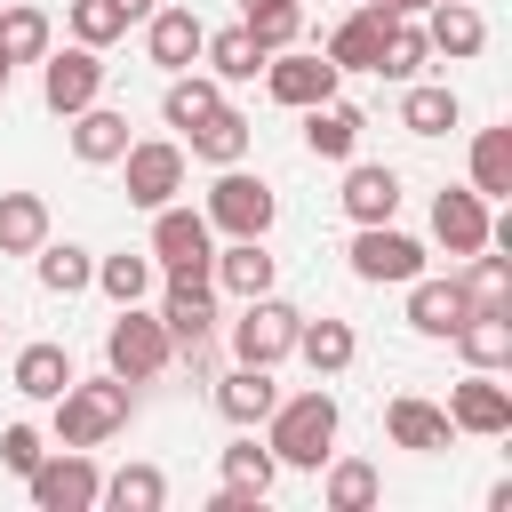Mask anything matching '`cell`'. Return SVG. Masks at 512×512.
Masks as SVG:
<instances>
[{
    "label": "cell",
    "instance_id": "ac0fdd59",
    "mask_svg": "<svg viewBox=\"0 0 512 512\" xmlns=\"http://www.w3.org/2000/svg\"><path fill=\"white\" fill-rule=\"evenodd\" d=\"M464 312H472L464 280H424V272L408 280V328H416V336H456Z\"/></svg>",
    "mask_w": 512,
    "mask_h": 512
},
{
    "label": "cell",
    "instance_id": "2e32d148",
    "mask_svg": "<svg viewBox=\"0 0 512 512\" xmlns=\"http://www.w3.org/2000/svg\"><path fill=\"white\" fill-rule=\"evenodd\" d=\"M384 32H392V16H384V8H352V16L328 32V48H320V56H328L336 72H376V56H384Z\"/></svg>",
    "mask_w": 512,
    "mask_h": 512
},
{
    "label": "cell",
    "instance_id": "484cf974",
    "mask_svg": "<svg viewBox=\"0 0 512 512\" xmlns=\"http://www.w3.org/2000/svg\"><path fill=\"white\" fill-rule=\"evenodd\" d=\"M8 384H16L24 400H56V392L72 384V352H64V344H24L16 368H8Z\"/></svg>",
    "mask_w": 512,
    "mask_h": 512
},
{
    "label": "cell",
    "instance_id": "f35d334b",
    "mask_svg": "<svg viewBox=\"0 0 512 512\" xmlns=\"http://www.w3.org/2000/svg\"><path fill=\"white\" fill-rule=\"evenodd\" d=\"M88 288H104L112 304H144V288H152V256H96V280Z\"/></svg>",
    "mask_w": 512,
    "mask_h": 512
},
{
    "label": "cell",
    "instance_id": "ba28073f",
    "mask_svg": "<svg viewBox=\"0 0 512 512\" xmlns=\"http://www.w3.org/2000/svg\"><path fill=\"white\" fill-rule=\"evenodd\" d=\"M152 256L168 264V272H208L216 264V224L200 216V208H152Z\"/></svg>",
    "mask_w": 512,
    "mask_h": 512
},
{
    "label": "cell",
    "instance_id": "74e56055",
    "mask_svg": "<svg viewBox=\"0 0 512 512\" xmlns=\"http://www.w3.org/2000/svg\"><path fill=\"white\" fill-rule=\"evenodd\" d=\"M424 64H432V40H424V24L392 16V32H384V56H376V72H384V80H416Z\"/></svg>",
    "mask_w": 512,
    "mask_h": 512
},
{
    "label": "cell",
    "instance_id": "cb8c5ba5",
    "mask_svg": "<svg viewBox=\"0 0 512 512\" xmlns=\"http://www.w3.org/2000/svg\"><path fill=\"white\" fill-rule=\"evenodd\" d=\"M72 152H80L88 168H104V160H120V152H128V112H104V104H80V112H72Z\"/></svg>",
    "mask_w": 512,
    "mask_h": 512
},
{
    "label": "cell",
    "instance_id": "3957f363",
    "mask_svg": "<svg viewBox=\"0 0 512 512\" xmlns=\"http://www.w3.org/2000/svg\"><path fill=\"white\" fill-rule=\"evenodd\" d=\"M216 232H232V240H264L272 232V216H280V200H272V184L264 176H248L240 160L232 168H216V184H208V208H200Z\"/></svg>",
    "mask_w": 512,
    "mask_h": 512
},
{
    "label": "cell",
    "instance_id": "d590c367",
    "mask_svg": "<svg viewBox=\"0 0 512 512\" xmlns=\"http://www.w3.org/2000/svg\"><path fill=\"white\" fill-rule=\"evenodd\" d=\"M32 256H40V288H48V296H80V288L96 280V256L72 248V240H40Z\"/></svg>",
    "mask_w": 512,
    "mask_h": 512
},
{
    "label": "cell",
    "instance_id": "7bdbcfd3",
    "mask_svg": "<svg viewBox=\"0 0 512 512\" xmlns=\"http://www.w3.org/2000/svg\"><path fill=\"white\" fill-rule=\"evenodd\" d=\"M240 24H248V32L264 40V56H272V48H288V40L304 32V16H296V0H280V8H256V16H240Z\"/></svg>",
    "mask_w": 512,
    "mask_h": 512
},
{
    "label": "cell",
    "instance_id": "8d00e7d4",
    "mask_svg": "<svg viewBox=\"0 0 512 512\" xmlns=\"http://www.w3.org/2000/svg\"><path fill=\"white\" fill-rule=\"evenodd\" d=\"M216 104H224V80L176 72V80H168V96H160V120H168V128H192V120H208Z\"/></svg>",
    "mask_w": 512,
    "mask_h": 512
},
{
    "label": "cell",
    "instance_id": "7402d4cb",
    "mask_svg": "<svg viewBox=\"0 0 512 512\" xmlns=\"http://www.w3.org/2000/svg\"><path fill=\"white\" fill-rule=\"evenodd\" d=\"M184 136H192V160H208V168H232V160H248V136H256V120H248V112H232V104H216V112H208V120H192Z\"/></svg>",
    "mask_w": 512,
    "mask_h": 512
},
{
    "label": "cell",
    "instance_id": "bcb514c9",
    "mask_svg": "<svg viewBox=\"0 0 512 512\" xmlns=\"http://www.w3.org/2000/svg\"><path fill=\"white\" fill-rule=\"evenodd\" d=\"M112 8H120V16H128V24H144V16H152V8H160V0H112Z\"/></svg>",
    "mask_w": 512,
    "mask_h": 512
},
{
    "label": "cell",
    "instance_id": "277c9868",
    "mask_svg": "<svg viewBox=\"0 0 512 512\" xmlns=\"http://www.w3.org/2000/svg\"><path fill=\"white\" fill-rule=\"evenodd\" d=\"M104 360H112V376H128V384H152V376L176 360V344H168L160 312H136V304H120V320L104 328Z\"/></svg>",
    "mask_w": 512,
    "mask_h": 512
},
{
    "label": "cell",
    "instance_id": "7c38bea8",
    "mask_svg": "<svg viewBox=\"0 0 512 512\" xmlns=\"http://www.w3.org/2000/svg\"><path fill=\"white\" fill-rule=\"evenodd\" d=\"M448 424H456V432H480V440H504V432H512V392L496 384V368H472V376L448 392Z\"/></svg>",
    "mask_w": 512,
    "mask_h": 512
},
{
    "label": "cell",
    "instance_id": "ee69618b",
    "mask_svg": "<svg viewBox=\"0 0 512 512\" xmlns=\"http://www.w3.org/2000/svg\"><path fill=\"white\" fill-rule=\"evenodd\" d=\"M40 456H48V440H40L32 424H0V464H8L16 480H24V472H32Z\"/></svg>",
    "mask_w": 512,
    "mask_h": 512
},
{
    "label": "cell",
    "instance_id": "9c48e42d",
    "mask_svg": "<svg viewBox=\"0 0 512 512\" xmlns=\"http://www.w3.org/2000/svg\"><path fill=\"white\" fill-rule=\"evenodd\" d=\"M96 96H104V64H96V48H80V40H72V48L40 56V104H48V112H64V120H72V112H80V104H96Z\"/></svg>",
    "mask_w": 512,
    "mask_h": 512
},
{
    "label": "cell",
    "instance_id": "8fae6325",
    "mask_svg": "<svg viewBox=\"0 0 512 512\" xmlns=\"http://www.w3.org/2000/svg\"><path fill=\"white\" fill-rule=\"evenodd\" d=\"M352 272L360 280H416L424 272V240H408V232H392V224H360L352 232Z\"/></svg>",
    "mask_w": 512,
    "mask_h": 512
},
{
    "label": "cell",
    "instance_id": "f1b7e54d",
    "mask_svg": "<svg viewBox=\"0 0 512 512\" xmlns=\"http://www.w3.org/2000/svg\"><path fill=\"white\" fill-rule=\"evenodd\" d=\"M48 240V200L40 192H0V256H32Z\"/></svg>",
    "mask_w": 512,
    "mask_h": 512
},
{
    "label": "cell",
    "instance_id": "83f0119b",
    "mask_svg": "<svg viewBox=\"0 0 512 512\" xmlns=\"http://www.w3.org/2000/svg\"><path fill=\"white\" fill-rule=\"evenodd\" d=\"M208 272H216V288H232L240 304L272 288V256H264V240H232V248H216V264H208Z\"/></svg>",
    "mask_w": 512,
    "mask_h": 512
},
{
    "label": "cell",
    "instance_id": "b9f144b4",
    "mask_svg": "<svg viewBox=\"0 0 512 512\" xmlns=\"http://www.w3.org/2000/svg\"><path fill=\"white\" fill-rule=\"evenodd\" d=\"M120 32H128V16H120L112 0H72V40H80V48H112Z\"/></svg>",
    "mask_w": 512,
    "mask_h": 512
},
{
    "label": "cell",
    "instance_id": "603a6c76",
    "mask_svg": "<svg viewBox=\"0 0 512 512\" xmlns=\"http://www.w3.org/2000/svg\"><path fill=\"white\" fill-rule=\"evenodd\" d=\"M272 400H280L272 368H248V360L216 384V416H224V424H240V432H248V424H264V416H272Z\"/></svg>",
    "mask_w": 512,
    "mask_h": 512
},
{
    "label": "cell",
    "instance_id": "9a60e30c",
    "mask_svg": "<svg viewBox=\"0 0 512 512\" xmlns=\"http://www.w3.org/2000/svg\"><path fill=\"white\" fill-rule=\"evenodd\" d=\"M384 440H392V448H416V456H440V448L456 440V424H448V408H432V400L400 392V400L384 408Z\"/></svg>",
    "mask_w": 512,
    "mask_h": 512
},
{
    "label": "cell",
    "instance_id": "60d3db41",
    "mask_svg": "<svg viewBox=\"0 0 512 512\" xmlns=\"http://www.w3.org/2000/svg\"><path fill=\"white\" fill-rule=\"evenodd\" d=\"M272 480H280V464H272V448H256V440H232V448H224V488H248V496H272Z\"/></svg>",
    "mask_w": 512,
    "mask_h": 512
},
{
    "label": "cell",
    "instance_id": "4316f807",
    "mask_svg": "<svg viewBox=\"0 0 512 512\" xmlns=\"http://www.w3.org/2000/svg\"><path fill=\"white\" fill-rule=\"evenodd\" d=\"M456 112H464V104H456L448 80H416V88L400 96V128H408V136H448Z\"/></svg>",
    "mask_w": 512,
    "mask_h": 512
},
{
    "label": "cell",
    "instance_id": "e575fe53",
    "mask_svg": "<svg viewBox=\"0 0 512 512\" xmlns=\"http://www.w3.org/2000/svg\"><path fill=\"white\" fill-rule=\"evenodd\" d=\"M472 192L480 200H504L512 192V128H480L472 136Z\"/></svg>",
    "mask_w": 512,
    "mask_h": 512
},
{
    "label": "cell",
    "instance_id": "30bf717a",
    "mask_svg": "<svg viewBox=\"0 0 512 512\" xmlns=\"http://www.w3.org/2000/svg\"><path fill=\"white\" fill-rule=\"evenodd\" d=\"M120 176H128V200H136V208H168V200L184 192V144H168V136L128 144V152H120Z\"/></svg>",
    "mask_w": 512,
    "mask_h": 512
},
{
    "label": "cell",
    "instance_id": "52a82bcc",
    "mask_svg": "<svg viewBox=\"0 0 512 512\" xmlns=\"http://www.w3.org/2000/svg\"><path fill=\"white\" fill-rule=\"evenodd\" d=\"M208 288H216V272H168L160 328H168V344H176L184 360H200V352H208V336H216V304H208Z\"/></svg>",
    "mask_w": 512,
    "mask_h": 512
},
{
    "label": "cell",
    "instance_id": "c3c4849f",
    "mask_svg": "<svg viewBox=\"0 0 512 512\" xmlns=\"http://www.w3.org/2000/svg\"><path fill=\"white\" fill-rule=\"evenodd\" d=\"M8 72H16V64H8V56H0V96H8Z\"/></svg>",
    "mask_w": 512,
    "mask_h": 512
},
{
    "label": "cell",
    "instance_id": "e0dca14e",
    "mask_svg": "<svg viewBox=\"0 0 512 512\" xmlns=\"http://www.w3.org/2000/svg\"><path fill=\"white\" fill-rule=\"evenodd\" d=\"M336 200H344V216H352V224H392V216H400V176H392V168H376V160H352Z\"/></svg>",
    "mask_w": 512,
    "mask_h": 512
},
{
    "label": "cell",
    "instance_id": "836d02e7",
    "mask_svg": "<svg viewBox=\"0 0 512 512\" xmlns=\"http://www.w3.org/2000/svg\"><path fill=\"white\" fill-rule=\"evenodd\" d=\"M200 56L216 64V80H256V72H264V40H256L248 24H232V32H208V40H200Z\"/></svg>",
    "mask_w": 512,
    "mask_h": 512
},
{
    "label": "cell",
    "instance_id": "f546056e",
    "mask_svg": "<svg viewBox=\"0 0 512 512\" xmlns=\"http://www.w3.org/2000/svg\"><path fill=\"white\" fill-rule=\"evenodd\" d=\"M456 280H464L472 312H512V256H488V248H472Z\"/></svg>",
    "mask_w": 512,
    "mask_h": 512
},
{
    "label": "cell",
    "instance_id": "7dc6e473",
    "mask_svg": "<svg viewBox=\"0 0 512 512\" xmlns=\"http://www.w3.org/2000/svg\"><path fill=\"white\" fill-rule=\"evenodd\" d=\"M256 8H280V0H240V16H256Z\"/></svg>",
    "mask_w": 512,
    "mask_h": 512
},
{
    "label": "cell",
    "instance_id": "d6a6232c",
    "mask_svg": "<svg viewBox=\"0 0 512 512\" xmlns=\"http://www.w3.org/2000/svg\"><path fill=\"white\" fill-rule=\"evenodd\" d=\"M48 40H56V32H48V16H40L32 0H8V8H0V56H8V64H40Z\"/></svg>",
    "mask_w": 512,
    "mask_h": 512
},
{
    "label": "cell",
    "instance_id": "8992f818",
    "mask_svg": "<svg viewBox=\"0 0 512 512\" xmlns=\"http://www.w3.org/2000/svg\"><path fill=\"white\" fill-rule=\"evenodd\" d=\"M296 304H280L272 288L264 296H248V312L232 320V360H248V368H272V360H288L296 352Z\"/></svg>",
    "mask_w": 512,
    "mask_h": 512
},
{
    "label": "cell",
    "instance_id": "d6986e66",
    "mask_svg": "<svg viewBox=\"0 0 512 512\" xmlns=\"http://www.w3.org/2000/svg\"><path fill=\"white\" fill-rule=\"evenodd\" d=\"M424 40H432V56H480L488 48V24H480V8L472 0H432L424 8Z\"/></svg>",
    "mask_w": 512,
    "mask_h": 512
},
{
    "label": "cell",
    "instance_id": "6da1fadb",
    "mask_svg": "<svg viewBox=\"0 0 512 512\" xmlns=\"http://www.w3.org/2000/svg\"><path fill=\"white\" fill-rule=\"evenodd\" d=\"M264 448L272 464H296V472H320L328 448H336V392H296V400H272L264 416Z\"/></svg>",
    "mask_w": 512,
    "mask_h": 512
},
{
    "label": "cell",
    "instance_id": "1f68e13d",
    "mask_svg": "<svg viewBox=\"0 0 512 512\" xmlns=\"http://www.w3.org/2000/svg\"><path fill=\"white\" fill-rule=\"evenodd\" d=\"M96 504H112V512H160V504H168V472H160V464H120Z\"/></svg>",
    "mask_w": 512,
    "mask_h": 512
},
{
    "label": "cell",
    "instance_id": "ffe728a7",
    "mask_svg": "<svg viewBox=\"0 0 512 512\" xmlns=\"http://www.w3.org/2000/svg\"><path fill=\"white\" fill-rule=\"evenodd\" d=\"M360 104H336V96H320V104H304V144H312V160H352L360 152Z\"/></svg>",
    "mask_w": 512,
    "mask_h": 512
},
{
    "label": "cell",
    "instance_id": "681fc988",
    "mask_svg": "<svg viewBox=\"0 0 512 512\" xmlns=\"http://www.w3.org/2000/svg\"><path fill=\"white\" fill-rule=\"evenodd\" d=\"M0 328H8V320H0Z\"/></svg>",
    "mask_w": 512,
    "mask_h": 512
},
{
    "label": "cell",
    "instance_id": "44dd1931",
    "mask_svg": "<svg viewBox=\"0 0 512 512\" xmlns=\"http://www.w3.org/2000/svg\"><path fill=\"white\" fill-rule=\"evenodd\" d=\"M432 240H440L448 256L488 248V200H480V192H440V200H432Z\"/></svg>",
    "mask_w": 512,
    "mask_h": 512
},
{
    "label": "cell",
    "instance_id": "5bb4252c",
    "mask_svg": "<svg viewBox=\"0 0 512 512\" xmlns=\"http://www.w3.org/2000/svg\"><path fill=\"white\" fill-rule=\"evenodd\" d=\"M200 40H208V24H200L192 8H152V16H144V56H152L160 72H192Z\"/></svg>",
    "mask_w": 512,
    "mask_h": 512
},
{
    "label": "cell",
    "instance_id": "5b68a950",
    "mask_svg": "<svg viewBox=\"0 0 512 512\" xmlns=\"http://www.w3.org/2000/svg\"><path fill=\"white\" fill-rule=\"evenodd\" d=\"M24 488H32V512H88L104 496V472L88 464V448H56L24 472Z\"/></svg>",
    "mask_w": 512,
    "mask_h": 512
},
{
    "label": "cell",
    "instance_id": "7a4b0ae2",
    "mask_svg": "<svg viewBox=\"0 0 512 512\" xmlns=\"http://www.w3.org/2000/svg\"><path fill=\"white\" fill-rule=\"evenodd\" d=\"M136 416V392H128V376H72L64 392H56V448H96V440H112L120 424Z\"/></svg>",
    "mask_w": 512,
    "mask_h": 512
},
{
    "label": "cell",
    "instance_id": "ab89813d",
    "mask_svg": "<svg viewBox=\"0 0 512 512\" xmlns=\"http://www.w3.org/2000/svg\"><path fill=\"white\" fill-rule=\"evenodd\" d=\"M384 496V480H376V464H360V456H344V464H328V512H368Z\"/></svg>",
    "mask_w": 512,
    "mask_h": 512
},
{
    "label": "cell",
    "instance_id": "d4e9b609",
    "mask_svg": "<svg viewBox=\"0 0 512 512\" xmlns=\"http://www.w3.org/2000/svg\"><path fill=\"white\" fill-rule=\"evenodd\" d=\"M296 352H304L312 376H344L352 352H360V336H352L344 320H296Z\"/></svg>",
    "mask_w": 512,
    "mask_h": 512
},
{
    "label": "cell",
    "instance_id": "f6af8a7d",
    "mask_svg": "<svg viewBox=\"0 0 512 512\" xmlns=\"http://www.w3.org/2000/svg\"><path fill=\"white\" fill-rule=\"evenodd\" d=\"M368 8H384V16H424L432 0H368Z\"/></svg>",
    "mask_w": 512,
    "mask_h": 512
},
{
    "label": "cell",
    "instance_id": "4dcf8cb0",
    "mask_svg": "<svg viewBox=\"0 0 512 512\" xmlns=\"http://www.w3.org/2000/svg\"><path fill=\"white\" fill-rule=\"evenodd\" d=\"M456 352H464L472 368H504V360H512V312H464Z\"/></svg>",
    "mask_w": 512,
    "mask_h": 512
},
{
    "label": "cell",
    "instance_id": "4fadbf2b",
    "mask_svg": "<svg viewBox=\"0 0 512 512\" xmlns=\"http://www.w3.org/2000/svg\"><path fill=\"white\" fill-rule=\"evenodd\" d=\"M336 64L328 56H288V48H272L264 56V88H272V104H288V112H304V104H320V96H336Z\"/></svg>",
    "mask_w": 512,
    "mask_h": 512
}]
</instances>
